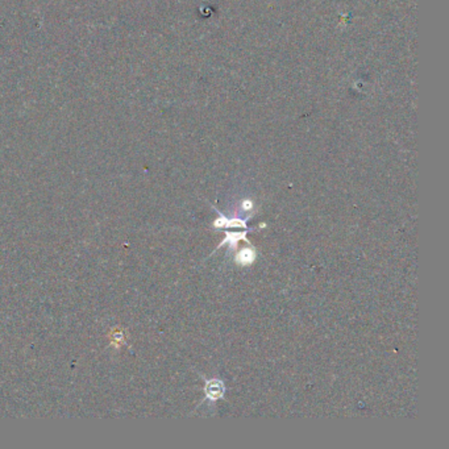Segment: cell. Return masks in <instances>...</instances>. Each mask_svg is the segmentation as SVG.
<instances>
[{"mask_svg":"<svg viewBox=\"0 0 449 449\" xmlns=\"http://www.w3.org/2000/svg\"><path fill=\"white\" fill-rule=\"evenodd\" d=\"M205 393L206 398L211 402L221 399V398L224 397L225 393L224 383H223V381H220V380H217V378H211L208 381H206Z\"/></svg>","mask_w":449,"mask_h":449,"instance_id":"obj_1","label":"cell"},{"mask_svg":"<svg viewBox=\"0 0 449 449\" xmlns=\"http://www.w3.org/2000/svg\"><path fill=\"white\" fill-rule=\"evenodd\" d=\"M246 233H248V231H244V232H227L225 233V239L221 241V244L217 248H221L223 245L228 244L231 249H236L239 241L244 240L246 242H249L248 239H246Z\"/></svg>","mask_w":449,"mask_h":449,"instance_id":"obj_2","label":"cell"},{"mask_svg":"<svg viewBox=\"0 0 449 449\" xmlns=\"http://www.w3.org/2000/svg\"><path fill=\"white\" fill-rule=\"evenodd\" d=\"M256 260V250L254 248H242L236 254V264L241 266H249Z\"/></svg>","mask_w":449,"mask_h":449,"instance_id":"obj_3","label":"cell"},{"mask_svg":"<svg viewBox=\"0 0 449 449\" xmlns=\"http://www.w3.org/2000/svg\"><path fill=\"white\" fill-rule=\"evenodd\" d=\"M224 228H246V223H245V220L239 219V217H232V219L227 217Z\"/></svg>","mask_w":449,"mask_h":449,"instance_id":"obj_4","label":"cell"},{"mask_svg":"<svg viewBox=\"0 0 449 449\" xmlns=\"http://www.w3.org/2000/svg\"><path fill=\"white\" fill-rule=\"evenodd\" d=\"M241 206H242V209H244V211H249V209L253 208L252 201H248V199L242 202V205H241Z\"/></svg>","mask_w":449,"mask_h":449,"instance_id":"obj_5","label":"cell"}]
</instances>
